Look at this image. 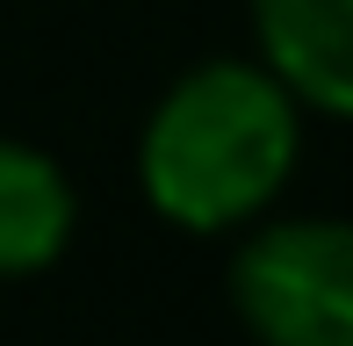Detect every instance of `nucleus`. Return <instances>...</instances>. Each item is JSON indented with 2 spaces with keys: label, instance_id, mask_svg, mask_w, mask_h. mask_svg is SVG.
Returning a JSON list of instances; mask_svg holds the SVG:
<instances>
[{
  "label": "nucleus",
  "instance_id": "f257e3e1",
  "mask_svg": "<svg viewBox=\"0 0 353 346\" xmlns=\"http://www.w3.org/2000/svg\"><path fill=\"white\" fill-rule=\"evenodd\" d=\"M303 159V101L260 58H210L159 94L137 137V181L166 224L238 231Z\"/></svg>",
  "mask_w": 353,
  "mask_h": 346
},
{
  "label": "nucleus",
  "instance_id": "20e7f679",
  "mask_svg": "<svg viewBox=\"0 0 353 346\" xmlns=\"http://www.w3.org/2000/svg\"><path fill=\"white\" fill-rule=\"evenodd\" d=\"M79 195L65 166L37 145L0 137V274H37L72 245Z\"/></svg>",
  "mask_w": 353,
  "mask_h": 346
},
{
  "label": "nucleus",
  "instance_id": "7ed1b4c3",
  "mask_svg": "<svg viewBox=\"0 0 353 346\" xmlns=\"http://www.w3.org/2000/svg\"><path fill=\"white\" fill-rule=\"evenodd\" d=\"M260 65L310 116L353 108V0H252Z\"/></svg>",
  "mask_w": 353,
  "mask_h": 346
},
{
  "label": "nucleus",
  "instance_id": "f03ea898",
  "mask_svg": "<svg viewBox=\"0 0 353 346\" xmlns=\"http://www.w3.org/2000/svg\"><path fill=\"white\" fill-rule=\"evenodd\" d=\"M231 303L260 346H353V231L288 216L238 245Z\"/></svg>",
  "mask_w": 353,
  "mask_h": 346
}]
</instances>
